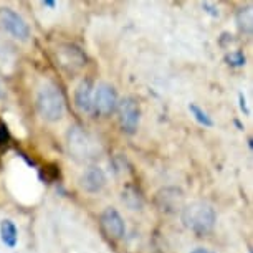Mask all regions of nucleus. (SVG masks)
Returning a JSON list of instances; mask_svg holds the SVG:
<instances>
[{
    "instance_id": "1",
    "label": "nucleus",
    "mask_w": 253,
    "mask_h": 253,
    "mask_svg": "<svg viewBox=\"0 0 253 253\" xmlns=\"http://www.w3.org/2000/svg\"><path fill=\"white\" fill-rule=\"evenodd\" d=\"M180 218L185 228L194 232L197 237H205L213 230L217 223V213L212 205L205 202H192L184 205Z\"/></svg>"
},
{
    "instance_id": "2",
    "label": "nucleus",
    "mask_w": 253,
    "mask_h": 253,
    "mask_svg": "<svg viewBox=\"0 0 253 253\" xmlns=\"http://www.w3.org/2000/svg\"><path fill=\"white\" fill-rule=\"evenodd\" d=\"M37 111L50 123L60 121L65 114V98L60 88L53 83H46L37 94Z\"/></svg>"
},
{
    "instance_id": "3",
    "label": "nucleus",
    "mask_w": 253,
    "mask_h": 253,
    "mask_svg": "<svg viewBox=\"0 0 253 253\" xmlns=\"http://www.w3.org/2000/svg\"><path fill=\"white\" fill-rule=\"evenodd\" d=\"M66 144L71 157L78 162H89L99 157V144L80 126H71L66 134Z\"/></svg>"
},
{
    "instance_id": "4",
    "label": "nucleus",
    "mask_w": 253,
    "mask_h": 253,
    "mask_svg": "<svg viewBox=\"0 0 253 253\" xmlns=\"http://www.w3.org/2000/svg\"><path fill=\"white\" fill-rule=\"evenodd\" d=\"M118 118H119V126H121L123 132L126 134H136L137 127H139V119H141V108L136 98L127 96L121 99L118 103Z\"/></svg>"
},
{
    "instance_id": "5",
    "label": "nucleus",
    "mask_w": 253,
    "mask_h": 253,
    "mask_svg": "<svg viewBox=\"0 0 253 253\" xmlns=\"http://www.w3.org/2000/svg\"><path fill=\"white\" fill-rule=\"evenodd\" d=\"M154 202H156V207L159 209L162 213L174 215V213H177V212H182V209L185 205L184 190L180 187H174V185H167V187H162L157 190Z\"/></svg>"
},
{
    "instance_id": "6",
    "label": "nucleus",
    "mask_w": 253,
    "mask_h": 253,
    "mask_svg": "<svg viewBox=\"0 0 253 253\" xmlns=\"http://www.w3.org/2000/svg\"><path fill=\"white\" fill-rule=\"evenodd\" d=\"M118 93L113 84L99 83L93 93V109L96 114L101 116H111L118 108Z\"/></svg>"
},
{
    "instance_id": "7",
    "label": "nucleus",
    "mask_w": 253,
    "mask_h": 253,
    "mask_svg": "<svg viewBox=\"0 0 253 253\" xmlns=\"http://www.w3.org/2000/svg\"><path fill=\"white\" fill-rule=\"evenodd\" d=\"M99 227L104 235L111 240H121L126 233V225H124L121 213L114 207H106L103 210L99 215Z\"/></svg>"
},
{
    "instance_id": "8",
    "label": "nucleus",
    "mask_w": 253,
    "mask_h": 253,
    "mask_svg": "<svg viewBox=\"0 0 253 253\" xmlns=\"http://www.w3.org/2000/svg\"><path fill=\"white\" fill-rule=\"evenodd\" d=\"M0 27L5 32L10 33L12 37L27 40L30 37V27L23 20L22 15H18L12 8H0Z\"/></svg>"
},
{
    "instance_id": "9",
    "label": "nucleus",
    "mask_w": 253,
    "mask_h": 253,
    "mask_svg": "<svg viewBox=\"0 0 253 253\" xmlns=\"http://www.w3.org/2000/svg\"><path fill=\"white\" fill-rule=\"evenodd\" d=\"M78 182H80V187L83 189L84 192L98 194L99 190L104 189V185H106L108 179H106V174H104V170L101 169V167L91 166V167H88V169L80 175Z\"/></svg>"
},
{
    "instance_id": "10",
    "label": "nucleus",
    "mask_w": 253,
    "mask_h": 253,
    "mask_svg": "<svg viewBox=\"0 0 253 253\" xmlns=\"http://www.w3.org/2000/svg\"><path fill=\"white\" fill-rule=\"evenodd\" d=\"M58 60H60V65L70 71L80 70L83 65H86V55L75 45L61 46L58 50Z\"/></svg>"
},
{
    "instance_id": "11",
    "label": "nucleus",
    "mask_w": 253,
    "mask_h": 253,
    "mask_svg": "<svg viewBox=\"0 0 253 253\" xmlns=\"http://www.w3.org/2000/svg\"><path fill=\"white\" fill-rule=\"evenodd\" d=\"M93 81L89 78H83L75 89V104L80 111L89 113L93 109Z\"/></svg>"
},
{
    "instance_id": "12",
    "label": "nucleus",
    "mask_w": 253,
    "mask_h": 253,
    "mask_svg": "<svg viewBox=\"0 0 253 253\" xmlns=\"http://www.w3.org/2000/svg\"><path fill=\"white\" fill-rule=\"evenodd\" d=\"M121 199L131 210H141L144 207V197H142V192L136 187V185L127 184L123 190Z\"/></svg>"
},
{
    "instance_id": "13",
    "label": "nucleus",
    "mask_w": 253,
    "mask_h": 253,
    "mask_svg": "<svg viewBox=\"0 0 253 253\" xmlns=\"http://www.w3.org/2000/svg\"><path fill=\"white\" fill-rule=\"evenodd\" d=\"M0 240L7 248H15L18 243V230L10 218L0 222Z\"/></svg>"
},
{
    "instance_id": "14",
    "label": "nucleus",
    "mask_w": 253,
    "mask_h": 253,
    "mask_svg": "<svg viewBox=\"0 0 253 253\" xmlns=\"http://www.w3.org/2000/svg\"><path fill=\"white\" fill-rule=\"evenodd\" d=\"M235 20H237V27L238 30L242 33H247V35H252V8L247 7V8H238L237 15H235Z\"/></svg>"
},
{
    "instance_id": "15",
    "label": "nucleus",
    "mask_w": 253,
    "mask_h": 253,
    "mask_svg": "<svg viewBox=\"0 0 253 253\" xmlns=\"http://www.w3.org/2000/svg\"><path fill=\"white\" fill-rule=\"evenodd\" d=\"M189 111H190V114L195 118V121H197L199 124H202V126H205V127H212L213 124V119L209 116L207 113L204 111L202 108L199 106V104H195V103H190L189 104Z\"/></svg>"
},
{
    "instance_id": "16",
    "label": "nucleus",
    "mask_w": 253,
    "mask_h": 253,
    "mask_svg": "<svg viewBox=\"0 0 253 253\" xmlns=\"http://www.w3.org/2000/svg\"><path fill=\"white\" fill-rule=\"evenodd\" d=\"M225 61L230 66H235V68H238V66H243L245 65V55H243V51L240 50H235V51H230V53L225 55Z\"/></svg>"
},
{
    "instance_id": "17",
    "label": "nucleus",
    "mask_w": 253,
    "mask_h": 253,
    "mask_svg": "<svg viewBox=\"0 0 253 253\" xmlns=\"http://www.w3.org/2000/svg\"><path fill=\"white\" fill-rule=\"evenodd\" d=\"M8 141H10V131H8V126L3 121H0V146H7Z\"/></svg>"
},
{
    "instance_id": "18",
    "label": "nucleus",
    "mask_w": 253,
    "mask_h": 253,
    "mask_svg": "<svg viewBox=\"0 0 253 253\" xmlns=\"http://www.w3.org/2000/svg\"><path fill=\"white\" fill-rule=\"evenodd\" d=\"M202 8H204V10L207 12V13H210L212 17H218V15H220V13H218V8H215L213 5H210V3H207V2L202 3Z\"/></svg>"
},
{
    "instance_id": "19",
    "label": "nucleus",
    "mask_w": 253,
    "mask_h": 253,
    "mask_svg": "<svg viewBox=\"0 0 253 253\" xmlns=\"http://www.w3.org/2000/svg\"><path fill=\"white\" fill-rule=\"evenodd\" d=\"M238 104H240V111L243 113V114H250V111H248V108H247V101H245V96H243V94L240 93L238 94Z\"/></svg>"
},
{
    "instance_id": "20",
    "label": "nucleus",
    "mask_w": 253,
    "mask_h": 253,
    "mask_svg": "<svg viewBox=\"0 0 253 253\" xmlns=\"http://www.w3.org/2000/svg\"><path fill=\"white\" fill-rule=\"evenodd\" d=\"M190 253H215V252L209 250V248H204V247H197V248H194Z\"/></svg>"
},
{
    "instance_id": "21",
    "label": "nucleus",
    "mask_w": 253,
    "mask_h": 253,
    "mask_svg": "<svg viewBox=\"0 0 253 253\" xmlns=\"http://www.w3.org/2000/svg\"><path fill=\"white\" fill-rule=\"evenodd\" d=\"M42 5H43V7H50V8H55L56 7V2H53V0H43V2H42Z\"/></svg>"
},
{
    "instance_id": "22",
    "label": "nucleus",
    "mask_w": 253,
    "mask_h": 253,
    "mask_svg": "<svg viewBox=\"0 0 253 253\" xmlns=\"http://www.w3.org/2000/svg\"><path fill=\"white\" fill-rule=\"evenodd\" d=\"M2 94H3V93H2V88H0V98H2Z\"/></svg>"
},
{
    "instance_id": "23",
    "label": "nucleus",
    "mask_w": 253,
    "mask_h": 253,
    "mask_svg": "<svg viewBox=\"0 0 253 253\" xmlns=\"http://www.w3.org/2000/svg\"><path fill=\"white\" fill-rule=\"evenodd\" d=\"M248 253H252V252H248Z\"/></svg>"
}]
</instances>
